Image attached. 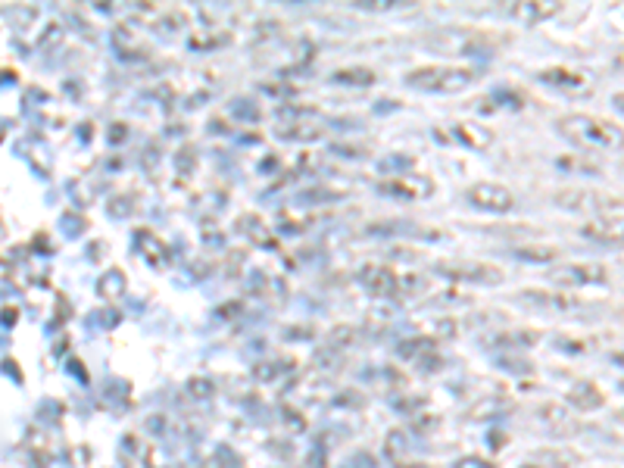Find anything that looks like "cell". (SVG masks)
<instances>
[{
    "instance_id": "obj_1",
    "label": "cell",
    "mask_w": 624,
    "mask_h": 468,
    "mask_svg": "<svg viewBox=\"0 0 624 468\" xmlns=\"http://www.w3.org/2000/svg\"><path fill=\"white\" fill-rule=\"evenodd\" d=\"M559 131L568 137L571 144L584 150H621L624 147V128H618L609 119L590 116V112H571V116L559 119Z\"/></svg>"
},
{
    "instance_id": "obj_2",
    "label": "cell",
    "mask_w": 624,
    "mask_h": 468,
    "mask_svg": "<svg viewBox=\"0 0 624 468\" xmlns=\"http://www.w3.org/2000/svg\"><path fill=\"white\" fill-rule=\"evenodd\" d=\"M474 81V69L468 66H447V62H437V66H418L406 75V85L415 87V91L428 94H456L462 87H468Z\"/></svg>"
},
{
    "instance_id": "obj_3",
    "label": "cell",
    "mask_w": 624,
    "mask_h": 468,
    "mask_svg": "<svg viewBox=\"0 0 624 468\" xmlns=\"http://www.w3.org/2000/svg\"><path fill=\"white\" fill-rule=\"evenodd\" d=\"M434 272L449 281H474V284H499L503 272L490 262L478 259H440L434 262Z\"/></svg>"
},
{
    "instance_id": "obj_4",
    "label": "cell",
    "mask_w": 624,
    "mask_h": 468,
    "mask_svg": "<svg viewBox=\"0 0 624 468\" xmlns=\"http://www.w3.org/2000/svg\"><path fill=\"white\" fill-rule=\"evenodd\" d=\"M555 203L571 212H603V216H609V209L618 206V200L609 197V193L587 191V187H565V191L555 193Z\"/></svg>"
},
{
    "instance_id": "obj_5",
    "label": "cell",
    "mask_w": 624,
    "mask_h": 468,
    "mask_svg": "<svg viewBox=\"0 0 624 468\" xmlns=\"http://www.w3.org/2000/svg\"><path fill=\"white\" fill-rule=\"evenodd\" d=\"M553 284H565V287H574V284H605L609 281V268L603 262H562L559 268L549 272Z\"/></svg>"
},
{
    "instance_id": "obj_6",
    "label": "cell",
    "mask_w": 624,
    "mask_h": 468,
    "mask_svg": "<svg viewBox=\"0 0 624 468\" xmlns=\"http://www.w3.org/2000/svg\"><path fill=\"white\" fill-rule=\"evenodd\" d=\"M580 237L599 247L624 250V216H596L580 228Z\"/></svg>"
},
{
    "instance_id": "obj_7",
    "label": "cell",
    "mask_w": 624,
    "mask_h": 468,
    "mask_svg": "<svg viewBox=\"0 0 624 468\" xmlns=\"http://www.w3.org/2000/svg\"><path fill=\"white\" fill-rule=\"evenodd\" d=\"M468 203L487 212H509L515 206V193L497 181H480V185L468 187Z\"/></svg>"
},
{
    "instance_id": "obj_8",
    "label": "cell",
    "mask_w": 624,
    "mask_h": 468,
    "mask_svg": "<svg viewBox=\"0 0 624 468\" xmlns=\"http://www.w3.org/2000/svg\"><path fill=\"white\" fill-rule=\"evenodd\" d=\"M540 81L543 85H553V87H562L568 94H584L590 91V78L584 72H574V69H565V66H549L540 72Z\"/></svg>"
},
{
    "instance_id": "obj_9",
    "label": "cell",
    "mask_w": 624,
    "mask_h": 468,
    "mask_svg": "<svg viewBox=\"0 0 624 468\" xmlns=\"http://www.w3.org/2000/svg\"><path fill=\"white\" fill-rule=\"evenodd\" d=\"M518 300H528L530 306H543V309L553 312H578L580 300L571 297V293H555V291H521Z\"/></svg>"
},
{
    "instance_id": "obj_10",
    "label": "cell",
    "mask_w": 624,
    "mask_h": 468,
    "mask_svg": "<svg viewBox=\"0 0 624 468\" xmlns=\"http://www.w3.org/2000/svg\"><path fill=\"white\" fill-rule=\"evenodd\" d=\"M559 10H562V4H553V0H546V4H512L509 10H505V16H512L521 25H537V22L553 19Z\"/></svg>"
},
{
    "instance_id": "obj_11",
    "label": "cell",
    "mask_w": 624,
    "mask_h": 468,
    "mask_svg": "<svg viewBox=\"0 0 624 468\" xmlns=\"http://www.w3.org/2000/svg\"><path fill=\"white\" fill-rule=\"evenodd\" d=\"M568 403H574L578 409H599L603 406V393L596 390V384H578L571 393H568Z\"/></svg>"
},
{
    "instance_id": "obj_12",
    "label": "cell",
    "mask_w": 624,
    "mask_h": 468,
    "mask_svg": "<svg viewBox=\"0 0 624 468\" xmlns=\"http://www.w3.org/2000/svg\"><path fill=\"white\" fill-rule=\"evenodd\" d=\"M515 256L518 259H528V262H553V259H559V250L555 247H518Z\"/></svg>"
},
{
    "instance_id": "obj_13",
    "label": "cell",
    "mask_w": 624,
    "mask_h": 468,
    "mask_svg": "<svg viewBox=\"0 0 624 468\" xmlns=\"http://www.w3.org/2000/svg\"><path fill=\"white\" fill-rule=\"evenodd\" d=\"M456 135L459 137H465L468 144H474V147H487L490 144V131H478V125H472V122H465V125H456Z\"/></svg>"
},
{
    "instance_id": "obj_14",
    "label": "cell",
    "mask_w": 624,
    "mask_h": 468,
    "mask_svg": "<svg viewBox=\"0 0 624 468\" xmlns=\"http://www.w3.org/2000/svg\"><path fill=\"white\" fill-rule=\"evenodd\" d=\"M337 81H349V85H372L374 81V72L372 69H341L334 72Z\"/></svg>"
},
{
    "instance_id": "obj_15",
    "label": "cell",
    "mask_w": 624,
    "mask_h": 468,
    "mask_svg": "<svg viewBox=\"0 0 624 468\" xmlns=\"http://www.w3.org/2000/svg\"><path fill=\"white\" fill-rule=\"evenodd\" d=\"M612 66H615L618 72H624V47H621V50H618V53H615V60H612Z\"/></svg>"
},
{
    "instance_id": "obj_16",
    "label": "cell",
    "mask_w": 624,
    "mask_h": 468,
    "mask_svg": "<svg viewBox=\"0 0 624 468\" xmlns=\"http://www.w3.org/2000/svg\"><path fill=\"white\" fill-rule=\"evenodd\" d=\"M612 362H615V365H621V368H624V349H618V353H612Z\"/></svg>"
},
{
    "instance_id": "obj_17",
    "label": "cell",
    "mask_w": 624,
    "mask_h": 468,
    "mask_svg": "<svg viewBox=\"0 0 624 468\" xmlns=\"http://www.w3.org/2000/svg\"><path fill=\"white\" fill-rule=\"evenodd\" d=\"M615 106L618 110H624V94H615Z\"/></svg>"
},
{
    "instance_id": "obj_18",
    "label": "cell",
    "mask_w": 624,
    "mask_h": 468,
    "mask_svg": "<svg viewBox=\"0 0 624 468\" xmlns=\"http://www.w3.org/2000/svg\"><path fill=\"white\" fill-rule=\"evenodd\" d=\"M621 390H624V384H621Z\"/></svg>"
}]
</instances>
